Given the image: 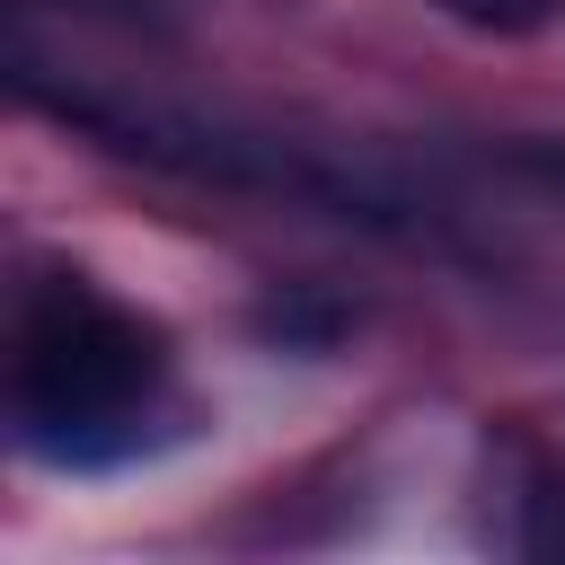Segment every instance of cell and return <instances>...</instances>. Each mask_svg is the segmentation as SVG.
<instances>
[{"mask_svg": "<svg viewBox=\"0 0 565 565\" xmlns=\"http://www.w3.org/2000/svg\"><path fill=\"white\" fill-rule=\"evenodd\" d=\"M18 97L44 106L53 124H71L79 141H97V150H115L132 168H159L177 185L247 194V203H282V212H318V221H344V230H371V238H433V212L406 185H388L380 168L335 159L318 141H282V132H247V124H221V115H185V106L79 88V79H53L35 53H18Z\"/></svg>", "mask_w": 565, "mask_h": 565, "instance_id": "6da1fadb", "label": "cell"}, {"mask_svg": "<svg viewBox=\"0 0 565 565\" xmlns=\"http://www.w3.org/2000/svg\"><path fill=\"white\" fill-rule=\"evenodd\" d=\"M168 415V344L79 274H44L9 327V424L44 468H115Z\"/></svg>", "mask_w": 565, "mask_h": 565, "instance_id": "7a4b0ae2", "label": "cell"}, {"mask_svg": "<svg viewBox=\"0 0 565 565\" xmlns=\"http://www.w3.org/2000/svg\"><path fill=\"white\" fill-rule=\"evenodd\" d=\"M424 9L468 26V35H547V26H565V0H424Z\"/></svg>", "mask_w": 565, "mask_h": 565, "instance_id": "3957f363", "label": "cell"}, {"mask_svg": "<svg viewBox=\"0 0 565 565\" xmlns=\"http://www.w3.org/2000/svg\"><path fill=\"white\" fill-rule=\"evenodd\" d=\"M512 177H530V185H547V194H565V141H503L494 150Z\"/></svg>", "mask_w": 565, "mask_h": 565, "instance_id": "277c9868", "label": "cell"}, {"mask_svg": "<svg viewBox=\"0 0 565 565\" xmlns=\"http://www.w3.org/2000/svg\"><path fill=\"white\" fill-rule=\"evenodd\" d=\"M79 9H97V18H124V26H132V18H150V0H79Z\"/></svg>", "mask_w": 565, "mask_h": 565, "instance_id": "5b68a950", "label": "cell"}]
</instances>
